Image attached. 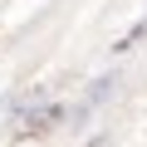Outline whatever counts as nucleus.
<instances>
[{
  "instance_id": "1",
  "label": "nucleus",
  "mask_w": 147,
  "mask_h": 147,
  "mask_svg": "<svg viewBox=\"0 0 147 147\" xmlns=\"http://www.w3.org/2000/svg\"><path fill=\"white\" fill-rule=\"evenodd\" d=\"M59 118H64V108H59V103H39L34 113L25 108V118H20V127H15V132H20V137H39V132H49Z\"/></svg>"
},
{
  "instance_id": "2",
  "label": "nucleus",
  "mask_w": 147,
  "mask_h": 147,
  "mask_svg": "<svg viewBox=\"0 0 147 147\" xmlns=\"http://www.w3.org/2000/svg\"><path fill=\"white\" fill-rule=\"evenodd\" d=\"M137 39H147V15H142V20H137V25H132V30H127V34H123V39H118L113 49H118V54H127V49H132Z\"/></svg>"
},
{
  "instance_id": "3",
  "label": "nucleus",
  "mask_w": 147,
  "mask_h": 147,
  "mask_svg": "<svg viewBox=\"0 0 147 147\" xmlns=\"http://www.w3.org/2000/svg\"><path fill=\"white\" fill-rule=\"evenodd\" d=\"M88 147H103V137H93V142H88Z\"/></svg>"
}]
</instances>
